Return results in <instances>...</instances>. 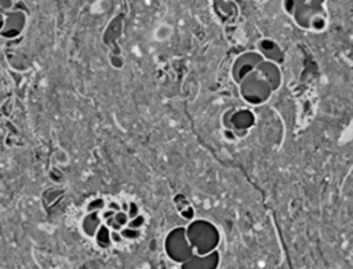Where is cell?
<instances>
[{
    "mask_svg": "<svg viewBox=\"0 0 353 269\" xmlns=\"http://www.w3.org/2000/svg\"><path fill=\"white\" fill-rule=\"evenodd\" d=\"M3 26H4V14L0 12V32H1Z\"/></svg>",
    "mask_w": 353,
    "mask_h": 269,
    "instance_id": "cell-7",
    "label": "cell"
},
{
    "mask_svg": "<svg viewBox=\"0 0 353 269\" xmlns=\"http://www.w3.org/2000/svg\"><path fill=\"white\" fill-rule=\"evenodd\" d=\"M185 237L190 252L196 257H207V254L214 251L219 241L216 228L207 221L192 222L185 230Z\"/></svg>",
    "mask_w": 353,
    "mask_h": 269,
    "instance_id": "cell-2",
    "label": "cell"
},
{
    "mask_svg": "<svg viewBox=\"0 0 353 269\" xmlns=\"http://www.w3.org/2000/svg\"><path fill=\"white\" fill-rule=\"evenodd\" d=\"M14 7L12 0H0V12L6 14L7 11H10Z\"/></svg>",
    "mask_w": 353,
    "mask_h": 269,
    "instance_id": "cell-6",
    "label": "cell"
},
{
    "mask_svg": "<svg viewBox=\"0 0 353 269\" xmlns=\"http://www.w3.org/2000/svg\"><path fill=\"white\" fill-rule=\"evenodd\" d=\"M232 79L239 94L250 105H262L281 86L277 62L259 52H244L232 65Z\"/></svg>",
    "mask_w": 353,
    "mask_h": 269,
    "instance_id": "cell-1",
    "label": "cell"
},
{
    "mask_svg": "<svg viewBox=\"0 0 353 269\" xmlns=\"http://www.w3.org/2000/svg\"><path fill=\"white\" fill-rule=\"evenodd\" d=\"M26 12H22L19 10L17 11H7L4 14V26L0 32V34L6 39H14L17 37L23 26H25V22H26Z\"/></svg>",
    "mask_w": 353,
    "mask_h": 269,
    "instance_id": "cell-3",
    "label": "cell"
},
{
    "mask_svg": "<svg viewBox=\"0 0 353 269\" xmlns=\"http://www.w3.org/2000/svg\"><path fill=\"white\" fill-rule=\"evenodd\" d=\"M101 225H102V219H101L99 211H90L81 219V230L90 239L94 237V235L97 233Z\"/></svg>",
    "mask_w": 353,
    "mask_h": 269,
    "instance_id": "cell-4",
    "label": "cell"
},
{
    "mask_svg": "<svg viewBox=\"0 0 353 269\" xmlns=\"http://www.w3.org/2000/svg\"><path fill=\"white\" fill-rule=\"evenodd\" d=\"M105 207H106L105 199L97 197V199H92V200H90V201L87 203L85 211H87V212H90V211H99V212H101Z\"/></svg>",
    "mask_w": 353,
    "mask_h": 269,
    "instance_id": "cell-5",
    "label": "cell"
}]
</instances>
